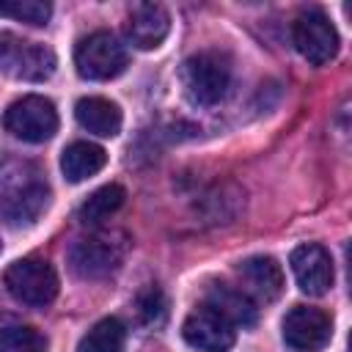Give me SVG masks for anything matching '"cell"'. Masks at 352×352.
Returning a JSON list of instances; mask_svg holds the SVG:
<instances>
[{
  "label": "cell",
  "instance_id": "1",
  "mask_svg": "<svg viewBox=\"0 0 352 352\" xmlns=\"http://www.w3.org/2000/svg\"><path fill=\"white\" fill-rule=\"evenodd\" d=\"M44 170L22 157L0 160V217L11 226H33L50 206Z\"/></svg>",
  "mask_w": 352,
  "mask_h": 352
},
{
  "label": "cell",
  "instance_id": "2",
  "mask_svg": "<svg viewBox=\"0 0 352 352\" xmlns=\"http://www.w3.org/2000/svg\"><path fill=\"white\" fill-rule=\"evenodd\" d=\"M182 82L195 104H217L231 85V60L217 50L195 52L182 66Z\"/></svg>",
  "mask_w": 352,
  "mask_h": 352
},
{
  "label": "cell",
  "instance_id": "3",
  "mask_svg": "<svg viewBox=\"0 0 352 352\" xmlns=\"http://www.w3.org/2000/svg\"><path fill=\"white\" fill-rule=\"evenodd\" d=\"M58 58L50 47L38 41H28L16 33H0V72L11 80L22 82H44L52 77Z\"/></svg>",
  "mask_w": 352,
  "mask_h": 352
},
{
  "label": "cell",
  "instance_id": "4",
  "mask_svg": "<svg viewBox=\"0 0 352 352\" xmlns=\"http://www.w3.org/2000/svg\"><path fill=\"white\" fill-rule=\"evenodd\" d=\"M124 253H126L124 234L99 231V234L74 239V245L69 248V267L74 270V275L85 280H96L118 270V264L124 261Z\"/></svg>",
  "mask_w": 352,
  "mask_h": 352
},
{
  "label": "cell",
  "instance_id": "5",
  "mask_svg": "<svg viewBox=\"0 0 352 352\" xmlns=\"http://www.w3.org/2000/svg\"><path fill=\"white\" fill-rule=\"evenodd\" d=\"M3 280H6L8 294L30 308H44L58 294V275H55L52 264L44 258H36V256L14 261L6 270Z\"/></svg>",
  "mask_w": 352,
  "mask_h": 352
},
{
  "label": "cell",
  "instance_id": "6",
  "mask_svg": "<svg viewBox=\"0 0 352 352\" xmlns=\"http://www.w3.org/2000/svg\"><path fill=\"white\" fill-rule=\"evenodd\" d=\"M74 66L82 80H113L126 66V50L113 33L96 30L74 47Z\"/></svg>",
  "mask_w": 352,
  "mask_h": 352
},
{
  "label": "cell",
  "instance_id": "7",
  "mask_svg": "<svg viewBox=\"0 0 352 352\" xmlns=\"http://www.w3.org/2000/svg\"><path fill=\"white\" fill-rule=\"evenodd\" d=\"M3 126L25 143H44L58 132V110L47 96L30 94L3 113Z\"/></svg>",
  "mask_w": 352,
  "mask_h": 352
},
{
  "label": "cell",
  "instance_id": "8",
  "mask_svg": "<svg viewBox=\"0 0 352 352\" xmlns=\"http://www.w3.org/2000/svg\"><path fill=\"white\" fill-rule=\"evenodd\" d=\"M292 41H294L297 52L314 66L333 60L338 52V33H336L333 22L327 19V14H322L319 8H308V11L297 14V19L292 25Z\"/></svg>",
  "mask_w": 352,
  "mask_h": 352
},
{
  "label": "cell",
  "instance_id": "9",
  "mask_svg": "<svg viewBox=\"0 0 352 352\" xmlns=\"http://www.w3.org/2000/svg\"><path fill=\"white\" fill-rule=\"evenodd\" d=\"M333 338V319L322 308L294 305L283 316V341L294 352H319Z\"/></svg>",
  "mask_w": 352,
  "mask_h": 352
},
{
  "label": "cell",
  "instance_id": "10",
  "mask_svg": "<svg viewBox=\"0 0 352 352\" xmlns=\"http://www.w3.org/2000/svg\"><path fill=\"white\" fill-rule=\"evenodd\" d=\"M184 341L198 352H228L236 341L234 324L209 305L195 308L182 324Z\"/></svg>",
  "mask_w": 352,
  "mask_h": 352
},
{
  "label": "cell",
  "instance_id": "11",
  "mask_svg": "<svg viewBox=\"0 0 352 352\" xmlns=\"http://www.w3.org/2000/svg\"><path fill=\"white\" fill-rule=\"evenodd\" d=\"M292 272L294 280L300 286V292L311 294V297H322L330 292L333 286V258L322 245H300L292 253Z\"/></svg>",
  "mask_w": 352,
  "mask_h": 352
},
{
  "label": "cell",
  "instance_id": "12",
  "mask_svg": "<svg viewBox=\"0 0 352 352\" xmlns=\"http://www.w3.org/2000/svg\"><path fill=\"white\" fill-rule=\"evenodd\" d=\"M170 30V14L160 3H135L126 16V38L138 50H157Z\"/></svg>",
  "mask_w": 352,
  "mask_h": 352
},
{
  "label": "cell",
  "instance_id": "13",
  "mask_svg": "<svg viewBox=\"0 0 352 352\" xmlns=\"http://www.w3.org/2000/svg\"><path fill=\"white\" fill-rule=\"evenodd\" d=\"M239 278H242V292L256 300H264V302H272L280 297L283 292V270L275 258L270 256H253V258H245L239 264Z\"/></svg>",
  "mask_w": 352,
  "mask_h": 352
},
{
  "label": "cell",
  "instance_id": "14",
  "mask_svg": "<svg viewBox=\"0 0 352 352\" xmlns=\"http://www.w3.org/2000/svg\"><path fill=\"white\" fill-rule=\"evenodd\" d=\"M74 116H77V124L99 138H113L121 132V110L116 102L110 99H102V96H85L77 102L74 107Z\"/></svg>",
  "mask_w": 352,
  "mask_h": 352
},
{
  "label": "cell",
  "instance_id": "15",
  "mask_svg": "<svg viewBox=\"0 0 352 352\" xmlns=\"http://www.w3.org/2000/svg\"><path fill=\"white\" fill-rule=\"evenodd\" d=\"M104 162H107V151L96 143H88V140H74L60 154V170L74 184L99 173L104 168Z\"/></svg>",
  "mask_w": 352,
  "mask_h": 352
},
{
  "label": "cell",
  "instance_id": "16",
  "mask_svg": "<svg viewBox=\"0 0 352 352\" xmlns=\"http://www.w3.org/2000/svg\"><path fill=\"white\" fill-rule=\"evenodd\" d=\"M206 305L223 314L231 324H253L256 322V308L250 297L242 289H231L228 283H212L206 292Z\"/></svg>",
  "mask_w": 352,
  "mask_h": 352
},
{
  "label": "cell",
  "instance_id": "17",
  "mask_svg": "<svg viewBox=\"0 0 352 352\" xmlns=\"http://www.w3.org/2000/svg\"><path fill=\"white\" fill-rule=\"evenodd\" d=\"M124 198H126V190L121 184H104L82 201V206L77 209V217L85 226H99L102 220H107L113 212L124 206Z\"/></svg>",
  "mask_w": 352,
  "mask_h": 352
},
{
  "label": "cell",
  "instance_id": "18",
  "mask_svg": "<svg viewBox=\"0 0 352 352\" xmlns=\"http://www.w3.org/2000/svg\"><path fill=\"white\" fill-rule=\"evenodd\" d=\"M124 338H126V327L116 319H99L77 344V352H121L124 349Z\"/></svg>",
  "mask_w": 352,
  "mask_h": 352
},
{
  "label": "cell",
  "instance_id": "19",
  "mask_svg": "<svg viewBox=\"0 0 352 352\" xmlns=\"http://www.w3.org/2000/svg\"><path fill=\"white\" fill-rule=\"evenodd\" d=\"M47 349H50L47 336L30 324L0 327V352H47Z\"/></svg>",
  "mask_w": 352,
  "mask_h": 352
},
{
  "label": "cell",
  "instance_id": "20",
  "mask_svg": "<svg viewBox=\"0 0 352 352\" xmlns=\"http://www.w3.org/2000/svg\"><path fill=\"white\" fill-rule=\"evenodd\" d=\"M50 14H52V6L41 0H0V16H14L36 28L47 25Z\"/></svg>",
  "mask_w": 352,
  "mask_h": 352
},
{
  "label": "cell",
  "instance_id": "21",
  "mask_svg": "<svg viewBox=\"0 0 352 352\" xmlns=\"http://www.w3.org/2000/svg\"><path fill=\"white\" fill-rule=\"evenodd\" d=\"M138 314L146 324H157L162 322L165 316V297L157 286H146L140 294H138Z\"/></svg>",
  "mask_w": 352,
  "mask_h": 352
},
{
  "label": "cell",
  "instance_id": "22",
  "mask_svg": "<svg viewBox=\"0 0 352 352\" xmlns=\"http://www.w3.org/2000/svg\"><path fill=\"white\" fill-rule=\"evenodd\" d=\"M0 248H3V245H0Z\"/></svg>",
  "mask_w": 352,
  "mask_h": 352
}]
</instances>
